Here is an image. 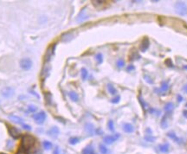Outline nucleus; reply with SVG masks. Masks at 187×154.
<instances>
[{
    "instance_id": "f257e3e1",
    "label": "nucleus",
    "mask_w": 187,
    "mask_h": 154,
    "mask_svg": "<svg viewBox=\"0 0 187 154\" xmlns=\"http://www.w3.org/2000/svg\"><path fill=\"white\" fill-rule=\"evenodd\" d=\"M35 142H36V139L33 136L29 135V134H25L22 137L21 149H23L24 151H25L27 152L28 151H30L31 148L34 147Z\"/></svg>"
},
{
    "instance_id": "f03ea898",
    "label": "nucleus",
    "mask_w": 187,
    "mask_h": 154,
    "mask_svg": "<svg viewBox=\"0 0 187 154\" xmlns=\"http://www.w3.org/2000/svg\"><path fill=\"white\" fill-rule=\"evenodd\" d=\"M175 11L180 16L187 15V5L184 2H177L175 4Z\"/></svg>"
},
{
    "instance_id": "7ed1b4c3",
    "label": "nucleus",
    "mask_w": 187,
    "mask_h": 154,
    "mask_svg": "<svg viewBox=\"0 0 187 154\" xmlns=\"http://www.w3.org/2000/svg\"><path fill=\"white\" fill-rule=\"evenodd\" d=\"M20 68L24 70H30L32 68L33 62L30 58H23L19 61Z\"/></svg>"
},
{
    "instance_id": "20e7f679",
    "label": "nucleus",
    "mask_w": 187,
    "mask_h": 154,
    "mask_svg": "<svg viewBox=\"0 0 187 154\" xmlns=\"http://www.w3.org/2000/svg\"><path fill=\"white\" fill-rule=\"evenodd\" d=\"M46 117H47V115H46L44 111H41V112L36 113L33 115V119L36 121V123H37V124H43L45 121Z\"/></svg>"
},
{
    "instance_id": "39448f33",
    "label": "nucleus",
    "mask_w": 187,
    "mask_h": 154,
    "mask_svg": "<svg viewBox=\"0 0 187 154\" xmlns=\"http://www.w3.org/2000/svg\"><path fill=\"white\" fill-rule=\"evenodd\" d=\"M1 94H2V95L5 98H10V97L13 96V95H14V89L11 87H5V88H4L2 89Z\"/></svg>"
},
{
    "instance_id": "423d86ee",
    "label": "nucleus",
    "mask_w": 187,
    "mask_h": 154,
    "mask_svg": "<svg viewBox=\"0 0 187 154\" xmlns=\"http://www.w3.org/2000/svg\"><path fill=\"white\" fill-rule=\"evenodd\" d=\"M8 127H9V128H8V132H9L10 135H11L13 138L17 139V138H20L21 132H20V131H19L18 128L13 127V126H8Z\"/></svg>"
},
{
    "instance_id": "0eeeda50",
    "label": "nucleus",
    "mask_w": 187,
    "mask_h": 154,
    "mask_svg": "<svg viewBox=\"0 0 187 154\" xmlns=\"http://www.w3.org/2000/svg\"><path fill=\"white\" fill-rule=\"evenodd\" d=\"M119 138V134H114V135H107L106 137H104L103 138V141L107 144V145H111L113 144V142H115L118 138Z\"/></svg>"
},
{
    "instance_id": "6e6552de",
    "label": "nucleus",
    "mask_w": 187,
    "mask_h": 154,
    "mask_svg": "<svg viewBox=\"0 0 187 154\" xmlns=\"http://www.w3.org/2000/svg\"><path fill=\"white\" fill-rule=\"evenodd\" d=\"M88 16L87 15V11H86V8H85V9H83V10L80 12V14H79L78 17H77L76 21H77L78 23H81V22H83L84 20L88 19Z\"/></svg>"
},
{
    "instance_id": "1a4fd4ad",
    "label": "nucleus",
    "mask_w": 187,
    "mask_h": 154,
    "mask_svg": "<svg viewBox=\"0 0 187 154\" xmlns=\"http://www.w3.org/2000/svg\"><path fill=\"white\" fill-rule=\"evenodd\" d=\"M55 48V44H54L52 47H50V48L47 50L46 55H45V61H49L50 60V58H51L52 55H54Z\"/></svg>"
},
{
    "instance_id": "9d476101",
    "label": "nucleus",
    "mask_w": 187,
    "mask_h": 154,
    "mask_svg": "<svg viewBox=\"0 0 187 154\" xmlns=\"http://www.w3.org/2000/svg\"><path fill=\"white\" fill-rule=\"evenodd\" d=\"M149 45H150L149 40H148L147 38H145V39L142 41V43H141V44H140V51H141V52H146V51L148 49Z\"/></svg>"
},
{
    "instance_id": "9b49d317",
    "label": "nucleus",
    "mask_w": 187,
    "mask_h": 154,
    "mask_svg": "<svg viewBox=\"0 0 187 154\" xmlns=\"http://www.w3.org/2000/svg\"><path fill=\"white\" fill-rule=\"evenodd\" d=\"M9 119H10L11 120H12L13 122H15V123L20 124L21 126L24 124V120H23L21 117H19V116H17V115L11 114V115H9Z\"/></svg>"
},
{
    "instance_id": "f8f14e48",
    "label": "nucleus",
    "mask_w": 187,
    "mask_h": 154,
    "mask_svg": "<svg viewBox=\"0 0 187 154\" xmlns=\"http://www.w3.org/2000/svg\"><path fill=\"white\" fill-rule=\"evenodd\" d=\"M60 131H59V128L57 126H53L51 127L49 131H48V134L50 136V137H53V138H55L57 137V135L59 134Z\"/></svg>"
},
{
    "instance_id": "ddd939ff",
    "label": "nucleus",
    "mask_w": 187,
    "mask_h": 154,
    "mask_svg": "<svg viewBox=\"0 0 187 154\" xmlns=\"http://www.w3.org/2000/svg\"><path fill=\"white\" fill-rule=\"evenodd\" d=\"M123 130L125 132L131 133L134 131V128L133 125H131L130 123H126V124L123 125Z\"/></svg>"
},
{
    "instance_id": "4468645a",
    "label": "nucleus",
    "mask_w": 187,
    "mask_h": 154,
    "mask_svg": "<svg viewBox=\"0 0 187 154\" xmlns=\"http://www.w3.org/2000/svg\"><path fill=\"white\" fill-rule=\"evenodd\" d=\"M82 154H96L95 151V149L92 145H88L87 147H85L82 151Z\"/></svg>"
},
{
    "instance_id": "2eb2a0df",
    "label": "nucleus",
    "mask_w": 187,
    "mask_h": 154,
    "mask_svg": "<svg viewBox=\"0 0 187 154\" xmlns=\"http://www.w3.org/2000/svg\"><path fill=\"white\" fill-rule=\"evenodd\" d=\"M49 70H50V68H49V65H46V66L43 68V71H42V74H41V76H42L43 79H45L46 77L48 76V74H49Z\"/></svg>"
},
{
    "instance_id": "dca6fc26",
    "label": "nucleus",
    "mask_w": 187,
    "mask_h": 154,
    "mask_svg": "<svg viewBox=\"0 0 187 154\" xmlns=\"http://www.w3.org/2000/svg\"><path fill=\"white\" fill-rule=\"evenodd\" d=\"M167 136H168L170 138H171L172 140H174L175 142H177V143H178V144L181 143V139H180L174 132H168V133H167Z\"/></svg>"
},
{
    "instance_id": "f3484780",
    "label": "nucleus",
    "mask_w": 187,
    "mask_h": 154,
    "mask_svg": "<svg viewBox=\"0 0 187 154\" xmlns=\"http://www.w3.org/2000/svg\"><path fill=\"white\" fill-rule=\"evenodd\" d=\"M72 38H73V35L71 33H66L64 35H62V36H61V40L64 43L70 42Z\"/></svg>"
},
{
    "instance_id": "a211bd4d",
    "label": "nucleus",
    "mask_w": 187,
    "mask_h": 154,
    "mask_svg": "<svg viewBox=\"0 0 187 154\" xmlns=\"http://www.w3.org/2000/svg\"><path fill=\"white\" fill-rule=\"evenodd\" d=\"M85 128H86V131H87L88 133H89V134H91V135L94 134V132H95V127H94V126H93L92 124L88 123V124L86 125Z\"/></svg>"
},
{
    "instance_id": "6ab92c4d",
    "label": "nucleus",
    "mask_w": 187,
    "mask_h": 154,
    "mask_svg": "<svg viewBox=\"0 0 187 154\" xmlns=\"http://www.w3.org/2000/svg\"><path fill=\"white\" fill-rule=\"evenodd\" d=\"M69 96H70V98L73 101H75V102H76V101H79V96H78V95H77L76 92H73V91L70 92V93H69Z\"/></svg>"
},
{
    "instance_id": "aec40b11",
    "label": "nucleus",
    "mask_w": 187,
    "mask_h": 154,
    "mask_svg": "<svg viewBox=\"0 0 187 154\" xmlns=\"http://www.w3.org/2000/svg\"><path fill=\"white\" fill-rule=\"evenodd\" d=\"M107 91L109 92L110 95H115L117 94V90H116V88H115L112 84H107Z\"/></svg>"
},
{
    "instance_id": "412c9836",
    "label": "nucleus",
    "mask_w": 187,
    "mask_h": 154,
    "mask_svg": "<svg viewBox=\"0 0 187 154\" xmlns=\"http://www.w3.org/2000/svg\"><path fill=\"white\" fill-rule=\"evenodd\" d=\"M81 74H82V79L83 81H85L88 78V72L85 68H82V70H81Z\"/></svg>"
},
{
    "instance_id": "4be33fe9",
    "label": "nucleus",
    "mask_w": 187,
    "mask_h": 154,
    "mask_svg": "<svg viewBox=\"0 0 187 154\" xmlns=\"http://www.w3.org/2000/svg\"><path fill=\"white\" fill-rule=\"evenodd\" d=\"M159 148L160 151H162V152H167L169 151V145L168 144H162V145H159Z\"/></svg>"
},
{
    "instance_id": "5701e85b",
    "label": "nucleus",
    "mask_w": 187,
    "mask_h": 154,
    "mask_svg": "<svg viewBox=\"0 0 187 154\" xmlns=\"http://www.w3.org/2000/svg\"><path fill=\"white\" fill-rule=\"evenodd\" d=\"M43 148H44L45 150H50L53 145H52V143H51V142H49V141H48V140H45V141H43Z\"/></svg>"
},
{
    "instance_id": "b1692460",
    "label": "nucleus",
    "mask_w": 187,
    "mask_h": 154,
    "mask_svg": "<svg viewBox=\"0 0 187 154\" xmlns=\"http://www.w3.org/2000/svg\"><path fill=\"white\" fill-rule=\"evenodd\" d=\"M174 108V104L172 102H168L165 106V110L166 112H171L172 109Z\"/></svg>"
},
{
    "instance_id": "393cba45",
    "label": "nucleus",
    "mask_w": 187,
    "mask_h": 154,
    "mask_svg": "<svg viewBox=\"0 0 187 154\" xmlns=\"http://www.w3.org/2000/svg\"><path fill=\"white\" fill-rule=\"evenodd\" d=\"M160 125L162 126L163 129H165L168 126V123H167V119H166V116H164L161 120V122H160Z\"/></svg>"
},
{
    "instance_id": "a878e982",
    "label": "nucleus",
    "mask_w": 187,
    "mask_h": 154,
    "mask_svg": "<svg viewBox=\"0 0 187 154\" xmlns=\"http://www.w3.org/2000/svg\"><path fill=\"white\" fill-rule=\"evenodd\" d=\"M79 141H80V138H77V137H72V138H70L69 139V142H70V145H76V144H77Z\"/></svg>"
},
{
    "instance_id": "bb28decb",
    "label": "nucleus",
    "mask_w": 187,
    "mask_h": 154,
    "mask_svg": "<svg viewBox=\"0 0 187 154\" xmlns=\"http://www.w3.org/2000/svg\"><path fill=\"white\" fill-rule=\"evenodd\" d=\"M99 148H100V151H101L102 154H107V151H108L107 148L104 145H102V144H101V145H99Z\"/></svg>"
},
{
    "instance_id": "cd10ccee",
    "label": "nucleus",
    "mask_w": 187,
    "mask_h": 154,
    "mask_svg": "<svg viewBox=\"0 0 187 154\" xmlns=\"http://www.w3.org/2000/svg\"><path fill=\"white\" fill-rule=\"evenodd\" d=\"M27 154H42V151L39 150V149H35L33 150V148H31L30 151H28L26 152Z\"/></svg>"
},
{
    "instance_id": "c85d7f7f",
    "label": "nucleus",
    "mask_w": 187,
    "mask_h": 154,
    "mask_svg": "<svg viewBox=\"0 0 187 154\" xmlns=\"http://www.w3.org/2000/svg\"><path fill=\"white\" fill-rule=\"evenodd\" d=\"M105 3L106 2H104V1H93V5L97 8H99L101 6H103L105 5Z\"/></svg>"
},
{
    "instance_id": "c756f323",
    "label": "nucleus",
    "mask_w": 187,
    "mask_h": 154,
    "mask_svg": "<svg viewBox=\"0 0 187 154\" xmlns=\"http://www.w3.org/2000/svg\"><path fill=\"white\" fill-rule=\"evenodd\" d=\"M95 58H96V61H97V62H98L99 64L102 63V61H103V56H102V55H101V53L97 54L96 56H95Z\"/></svg>"
},
{
    "instance_id": "7c9ffc66",
    "label": "nucleus",
    "mask_w": 187,
    "mask_h": 154,
    "mask_svg": "<svg viewBox=\"0 0 187 154\" xmlns=\"http://www.w3.org/2000/svg\"><path fill=\"white\" fill-rule=\"evenodd\" d=\"M118 68H123L125 66V61L123 59H119L116 62Z\"/></svg>"
},
{
    "instance_id": "2f4dec72",
    "label": "nucleus",
    "mask_w": 187,
    "mask_h": 154,
    "mask_svg": "<svg viewBox=\"0 0 187 154\" xmlns=\"http://www.w3.org/2000/svg\"><path fill=\"white\" fill-rule=\"evenodd\" d=\"M168 83L167 82H162V84H161V90L163 91V92H165V91H167V89H168Z\"/></svg>"
},
{
    "instance_id": "473e14b6",
    "label": "nucleus",
    "mask_w": 187,
    "mask_h": 154,
    "mask_svg": "<svg viewBox=\"0 0 187 154\" xmlns=\"http://www.w3.org/2000/svg\"><path fill=\"white\" fill-rule=\"evenodd\" d=\"M45 99H46V103L47 104H50L51 103V101H52V96L49 93H47L45 95Z\"/></svg>"
},
{
    "instance_id": "72a5a7b5",
    "label": "nucleus",
    "mask_w": 187,
    "mask_h": 154,
    "mask_svg": "<svg viewBox=\"0 0 187 154\" xmlns=\"http://www.w3.org/2000/svg\"><path fill=\"white\" fill-rule=\"evenodd\" d=\"M107 126H108V129L112 132L114 131V125H113V120H109L108 123H107Z\"/></svg>"
},
{
    "instance_id": "f704fd0d",
    "label": "nucleus",
    "mask_w": 187,
    "mask_h": 154,
    "mask_svg": "<svg viewBox=\"0 0 187 154\" xmlns=\"http://www.w3.org/2000/svg\"><path fill=\"white\" fill-rule=\"evenodd\" d=\"M36 107H35V106H33V105H30L29 107H28V111L30 112V113H35L36 111Z\"/></svg>"
},
{
    "instance_id": "c9c22d12",
    "label": "nucleus",
    "mask_w": 187,
    "mask_h": 154,
    "mask_svg": "<svg viewBox=\"0 0 187 154\" xmlns=\"http://www.w3.org/2000/svg\"><path fill=\"white\" fill-rule=\"evenodd\" d=\"M119 100H120V97H119V96H116L115 98H113V99L111 100V102H112L113 104H117V103H119Z\"/></svg>"
},
{
    "instance_id": "e433bc0d",
    "label": "nucleus",
    "mask_w": 187,
    "mask_h": 154,
    "mask_svg": "<svg viewBox=\"0 0 187 154\" xmlns=\"http://www.w3.org/2000/svg\"><path fill=\"white\" fill-rule=\"evenodd\" d=\"M145 139L147 140V141H149V142H153V141L155 140V138H153V137H150V136H146V137H145Z\"/></svg>"
},
{
    "instance_id": "4c0bfd02",
    "label": "nucleus",
    "mask_w": 187,
    "mask_h": 154,
    "mask_svg": "<svg viewBox=\"0 0 187 154\" xmlns=\"http://www.w3.org/2000/svg\"><path fill=\"white\" fill-rule=\"evenodd\" d=\"M53 154H63V153H61V150L58 148V147H56L55 150H54V153Z\"/></svg>"
},
{
    "instance_id": "58836bf2",
    "label": "nucleus",
    "mask_w": 187,
    "mask_h": 154,
    "mask_svg": "<svg viewBox=\"0 0 187 154\" xmlns=\"http://www.w3.org/2000/svg\"><path fill=\"white\" fill-rule=\"evenodd\" d=\"M22 126H23L24 129H26V130H29V131H30V130H31V126H29V125L24 124V125H22Z\"/></svg>"
},
{
    "instance_id": "ea45409f",
    "label": "nucleus",
    "mask_w": 187,
    "mask_h": 154,
    "mask_svg": "<svg viewBox=\"0 0 187 154\" xmlns=\"http://www.w3.org/2000/svg\"><path fill=\"white\" fill-rule=\"evenodd\" d=\"M144 77H145V79H146V82H147L148 83H151V84H152V83L153 82V81H151V78H149L147 75H145Z\"/></svg>"
},
{
    "instance_id": "a19ab883",
    "label": "nucleus",
    "mask_w": 187,
    "mask_h": 154,
    "mask_svg": "<svg viewBox=\"0 0 187 154\" xmlns=\"http://www.w3.org/2000/svg\"><path fill=\"white\" fill-rule=\"evenodd\" d=\"M165 63H166L167 65H169V67H173V64L171 63V59H167V60L165 61Z\"/></svg>"
},
{
    "instance_id": "79ce46f5",
    "label": "nucleus",
    "mask_w": 187,
    "mask_h": 154,
    "mask_svg": "<svg viewBox=\"0 0 187 154\" xmlns=\"http://www.w3.org/2000/svg\"><path fill=\"white\" fill-rule=\"evenodd\" d=\"M134 65H129L128 68H127V70L128 71H131V70H134Z\"/></svg>"
},
{
    "instance_id": "37998d69",
    "label": "nucleus",
    "mask_w": 187,
    "mask_h": 154,
    "mask_svg": "<svg viewBox=\"0 0 187 154\" xmlns=\"http://www.w3.org/2000/svg\"><path fill=\"white\" fill-rule=\"evenodd\" d=\"M139 100H140V102L141 103V105H142V107H143V108L145 109V103H144V100L141 98V97H140L139 98Z\"/></svg>"
},
{
    "instance_id": "c03bdc74",
    "label": "nucleus",
    "mask_w": 187,
    "mask_h": 154,
    "mask_svg": "<svg viewBox=\"0 0 187 154\" xmlns=\"http://www.w3.org/2000/svg\"><path fill=\"white\" fill-rule=\"evenodd\" d=\"M182 101H183V97L180 96V95H178V102H181Z\"/></svg>"
},
{
    "instance_id": "a18cd8bd",
    "label": "nucleus",
    "mask_w": 187,
    "mask_h": 154,
    "mask_svg": "<svg viewBox=\"0 0 187 154\" xmlns=\"http://www.w3.org/2000/svg\"><path fill=\"white\" fill-rule=\"evenodd\" d=\"M183 90L187 94V85H185V86H184V88H183Z\"/></svg>"
},
{
    "instance_id": "49530a36",
    "label": "nucleus",
    "mask_w": 187,
    "mask_h": 154,
    "mask_svg": "<svg viewBox=\"0 0 187 154\" xmlns=\"http://www.w3.org/2000/svg\"><path fill=\"white\" fill-rule=\"evenodd\" d=\"M184 115L185 118H187V111H184Z\"/></svg>"
},
{
    "instance_id": "de8ad7c7",
    "label": "nucleus",
    "mask_w": 187,
    "mask_h": 154,
    "mask_svg": "<svg viewBox=\"0 0 187 154\" xmlns=\"http://www.w3.org/2000/svg\"><path fill=\"white\" fill-rule=\"evenodd\" d=\"M184 69H187V65H185V66H184Z\"/></svg>"
},
{
    "instance_id": "09e8293b",
    "label": "nucleus",
    "mask_w": 187,
    "mask_h": 154,
    "mask_svg": "<svg viewBox=\"0 0 187 154\" xmlns=\"http://www.w3.org/2000/svg\"><path fill=\"white\" fill-rule=\"evenodd\" d=\"M0 154H5V153H0Z\"/></svg>"
},
{
    "instance_id": "8fccbe9b",
    "label": "nucleus",
    "mask_w": 187,
    "mask_h": 154,
    "mask_svg": "<svg viewBox=\"0 0 187 154\" xmlns=\"http://www.w3.org/2000/svg\"><path fill=\"white\" fill-rule=\"evenodd\" d=\"M186 107H187V103H186Z\"/></svg>"
}]
</instances>
